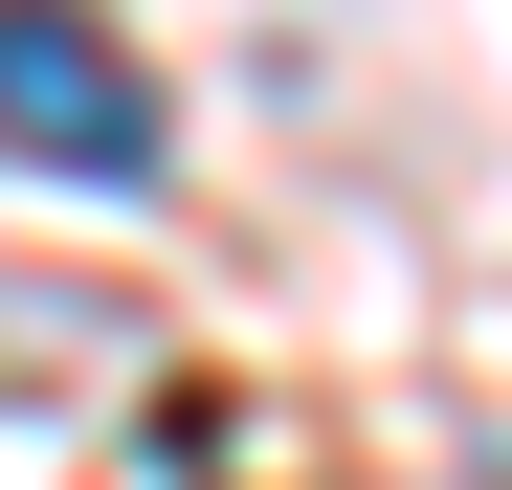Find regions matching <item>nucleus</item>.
<instances>
[{
  "label": "nucleus",
  "instance_id": "f257e3e1",
  "mask_svg": "<svg viewBox=\"0 0 512 490\" xmlns=\"http://www.w3.org/2000/svg\"><path fill=\"white\" fill-rule=\"evenodd\" d=\"M0 156L67 201H134L156 179V67L90 23V0H0Z\"/></svg>",
  "mask_w": 512,
  "mask_h": 490
}]
</instances>
